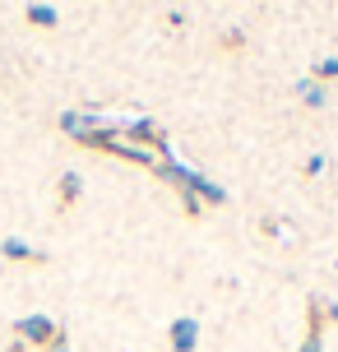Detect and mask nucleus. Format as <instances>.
<instances>
[{"label": "nucleus", "mask_w": 338, "mask_h": 352, "mask_svg": "<svg viewBox=\"0 0 338 352\" xmlns=\"http://www.w3.org/2000/svg\"><path fill=\"white\" fill-rule=\"evenodd\" d=\"M28 19H33V23H42V28H52V23H56V10H52V5H28Z\"/></svg>", "instance_id": "39448f33"}, {"label": "nucleus", "mask_w": 338, "mask_h": 352, "mask_svg": "<svg viewBox=\"0 0 338 352\" xmlns=\"http://www.w3.org/2000/svg\"><path fill=\"white\" fill-rule=\"evenodd\" d=\"M5 255H14V260H23V255H28V246H23V241H5Z\"/></svg>", "instance_id": "6e6552de"}, {"label": "nucleus", "mask_w": 338, "mask_h": 352, "mask_svg": "<svg viewBox=\"0 0 338 352\" xmlns=\"http://www.w3.org/2000/svg\"><path fill=\"white\" fill-rule=\"evenodd\" d=\"M306 316H311V324H306V338H302V352H324V338H320V306H315V301H311V311H306Z\"/></svg>", "instance_id": "f03ea898"}, {"label": "nucleus", "mask_w": 338, "mask_h": 352, "mask_svg": "<svg viewBox=\"0 0 338 352\" xmlns=\"http://www.w3.org/2000/svg\"><path fill=\"white\" fill-rule=\"evenodd\" d=\"M315 74H320V79H334L338 74V56H324L320 65H315Z\"/></svg>", "instance_id": "423d86ee"}, {"label": "nucleus", "mask_w": 338, "mask_h": 352, "mask_svg": "<svg viewBox=\"0 0 338 352\" xmlns=\"http://www.w3.org/2000/svg\"><path fill=\"white\" fill-rule=\"evenodd\" d=\"M60 195L74 199V195H79V176H65V181H60Z\"/></svg>", "instance_id": "0eeeda50"}, {"label": "nucleus", "mask_w": 338, "mask_h": 352, "mask_svg": "<svg viewBox=\"0 0 338 352\" xmlns=\"http://www.w3.org/2000/svg\"><path fill=\"white\" fill-rule=\"evenodd\" d=\"M324 311H329V316H334V320H338V301H334V306H324Z\"/></svg>", "instance_id": "1a4fd4ad"}, {"label": "nucleus", "mask_w": 338, "mask_h": 352, "mask_svg": "<svg viewBox=\"0 0 338 352\" xmlns=\"http://www.w3.org/2000/svg\"><path fill=\"white\" fill-rule=\"evenodd\" d=\"M297 93H302V102H306V107H324V102H329L324 84H315V79H297Z\"/></svg>", "instance_id": "20e7f679"}, {"label": "nucleus", "mask_w": 338, "mask_h": 352, "mask_svg": "<svg viewBox=\"0 0 338 352\" xmlns=\"http://www.w3.org/2000/svg\"><path fill=\"white\" fill-rule=\"evenodd\" d=\"M19 329H23V338H33V343H47V338L56 334V324H52L47 316H28L23 324H19Z\"/></svg>", "instance_id": "7ed1b4c3"}, {"label": "nucleus", "mask_w": 338, "mask_h": 352, "mask_svg": "<svg viewBox=\"0 0 338 352\" xmlns=\"http://www.w3.org/2000/svg\"><path fill=\"white\" fill-rule=\"evenodd\" d=\"M199 348V320L181 316L172 320V352H195Z\"/></svg>", "instance_id": "f257e3e1"}]
</instances>
